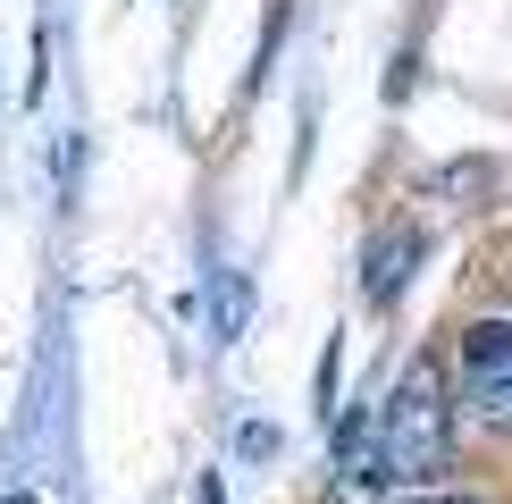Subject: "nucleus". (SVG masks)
Here are the masks:
<instances>
[{
	"mask_svg": "<svg viewBox=\"0 0 512 504\" xmlns=\"http://www.w3.org/2000/svg\"><path fill=\"white\" fill-rule=\"evenodd\" d=\"M370 462L378 488H445L454 471V387L437 353H412L395 387L370 404Z\"/></svg>",
	"mask_w": 512,
	"mask_h": 504,
	"instance_id": "obj_1",
	"label": "nucleus"
},
{
	"mask_svg": "<svg viewBox=\"0 0 512 504\" xmlns=\"http://www.w3.org/2000/svg\"><path fill=\"white\" fill-rule=\"evenodd\" d=\"M412 269H420V227H387V236L370 244V261H361V303L395 311V294L412 286Z\"/></svg>",
	"mask_w": 512,
	"mask_h": 504,
	"instance_id": "obj_2",
	"label": "nucleus"
},
{
	"mask_svg": "<svg viewBox=\"0 0 512 504\" xmlns=\"http://www.w3.org/2000/svg\"><path fill=\"white\" fill-rule=\"evenodd\" d=\"M454 362H462V378H471V387H487V378H512V311H479V320H462Z\"/></svg>",
	"mask_w": 512,
	"mask_h": 504,
	"instance_id": "obj_3",
	"label": "nucleus"
},
{
	"mask_svg": "<svg viewBox=\"0 0 512 504\" xmlns=\"http://www.w3.org/2000/svg\"><path fill=\"white\" fill-rule=\"evenodd\" d=\"M252 320V278L244 269H219V286H210V345H236Z\"/></svg>",
	"mask_w": 512,
	"mask_h": 504,
	"instance_id": "obj_4",
	"label": "nucleus"
},
{
	"mask_svg": "<svg viewBox=\"0 0 512 504\" xmlns=\"http://www.w3.org/2000/svg\"><path fill=\"white\" fill-rule=\"evenodd\" d=\"M462 412H471L479 429L512 437V378H487V387H471V395H462Z\"/></svg>",
	"mask_w": 512,
	"mask_h": 504,
	"instance_id": "obj_5",
	"label": "nucleus"
},
{
	"mask_svg": "<svg viewBox=\"0 0 512 504\" xmlns=\"http://www.w3.org/2000/svg\"><path fill=\"white\" fill-rule=\"evenodd\" d=\"M387 504H496L487 488H395Z\"/></svg>",
	"mask_w": 512,
	"mask_h": 504,
	"instance_id": "obj_6",
	"label": "nucleus"
},
{
	"mask_svg": "<svg viewBox=\"0 0 512 504\" xmlns=\"http://www.w3.org/2000/svg\"><path fill=\"white\" fill-rule=\"evenodd\" d=\"M236 454H244V462H269V454H277V429H269V420H244V429H236Z\"/></svg>",
	"mask_w": 512,
	"mask_h": 504,
	"instance_id": "obj_7",
	"label": "nucleus"
},
{
	"mask_svg": "<svg viewBox=\"0 0 512 504\" xmlns=\"http://www.w3.org/2000/svg\"><path fill=\"white\" fill-rule=\"evenodd\" d=\"M194 504H227V488H219V471H202V488H194Z\"/></svg>",
	"mask_w": 512,
	"mask_h": 504,
	"instance_id": "obj_8",
	"label": "nucleus"
},
{
	"mask_svg": "<svg viewBox=\"0 0 512 504\" xmlns=\"http://www.w3.org/2000/svg\"><path fill=\"white\" fill-rule=\"evenodd\" d=\"M0 504H34V496H26V488H17V496H0Z\"/></svg>",
	"mask_w": 512,
	"mask_h": 504,
	"instance_id": "obj_9",
	"label": "nucleus"
}]
</instances>
